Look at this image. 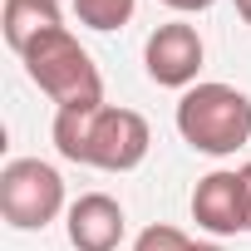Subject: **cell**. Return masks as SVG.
I'll use <instances>...</instances> for the list:
<instances>
[{"label":"cell","instance_id":"5b68a950","mask_svg":"<svg viewBox=\"0 0 251 251\" xmlns=\"http://www.w3.org/2000/svg\"><path fill=\"white\" fill-rule=\"evenodd\" d=\"M202 59H207V45L197 35V25L187 20H168L148 35L143 45V64H148V79L163 84V89H192L197 74H202Z\"/></svg>","mask_w":251,"mask_h":251},{"label":"cell","instance_id":"4fadbf2b","mask_svg":"<svg viewBox=\"0 0 251 251\" xmlns=\"http://www.w3.org/2000/svg\"><path fill=\"white\" fill-rule=\"evenodd\" d=\"M236 15H241V20L251 25V0H236Z\"/></svg>","mask_w":251,"mask_h":251},{"label":"cell","instance_id":"7c38bea8","mask_svg":"<svg viewBox=\"0 0 251 251\" xmlns=\"http://www.w3.org/2000/svg\"><path fill=\"white\" fill-rule=\"evenodd\" d=\"M168 10H177V15H202V10H212L217 0H163Z\"/></svg>","mask_w":251,"mask_h":251},{"label":"cell","instance_id":"277c9868","mask_svg":"<svg viewBox=\"0 0 251 251\" xmlns=\"http://www.w3.org/2000/svg\"><path fill=\"white\" fill-rule=\"evenodd\" d=\"M153 148V128L138 108H118V103H103L94 108L89 118V148H84V163L89 168H103V173H133Z\"/></svg>","mask_w":251,"mask_h":251},{"label":"cell","instance_id":"30bf717a","mask_svg":"<svg viewBox=\"0 0 251 251\" xmlns=\"http://www.w3.org/2000/svg\"><path fill=\"white\" fill-rule=\"evenodd\" d=\"M89 118L94 113H74V108H54V148H59V158H69V163H84V148H89Z\"/></svg>","mask_w":251,"mask_h":251},{"label":"cell","instance_id":"9a60e30c","mask_svg":"<svg viewBox=\"0 0 251 251\" xmlns=\"http://www.w3.org/2000/svg\"><path fill=\"white\" fill-rule=\"evenodd\" d=\"M241 177H246V197H251V163H246V168H241Z\"/></svg>","mask_w":251,"mask_h":251},{"label":"cell","instance_id":"8992f818","mask_svg":"<svg viewBox=\"0 0 251 251\" xmlns=\"http://www.w3.org/2000/svg\"><path fill=\"white\" fill-rule=\"evenodd\" d=\"M192 222L212 236H236L251 231V197H246V177L241 168H217L207 177H197L192 187Z\"/></svg>","mask_w":251,"mask_h":251},{"label":"cell","instance_id":"8fae6325","mask_svg":"<svg viewBox=\"0 0 251 251\" xmlns=\"http://www.w3.org/2000/svg\"><path fill=\"white\" fill-rule=\"evenodd\" d=\"M197 241L187 236V231H177V226H163V222H153V226H143L138 231V241H133V251H192Z\"/></svg>","mask_w":251,"mask_h":251},{"label":"cell","instance_id":"52a82bcc","mask_svg":"<svg viewBox=\"0 0 251 251\" xmlns=\"http://www.w3.org/2000/svg\"><path fill=\"white\" fill-rule=\"evenodd\" d=\"M123 231H128V217L108 192H84L64 212V236L74 251H118Z\"/></svg>","mask_w":251,"mask_h":251},{"label":"cell","instance_id":"9c48e42d","mask_svg":"<svg viewBox=\"0 0 251 251\" xmlns=\"http://www.w3.org/2000/svg\"><path fill=\"white\" fill-rule=\"evenodd\" d=\"M133 10H138V0H74L79 25H89V30H99V35L123 30V25L133 20Z\"/></svg>","mask_w":251,"mask_h":251},{"label":"cell","instance_id":"3957f363","mask_svg":"<svg viewBox=\"0 0 251 251\" xmlns=\"http://www.w3.org/2000/svg\"><path fill=\"white\" fill-rule=\"evenodd\" d=\"M59 212H69V202H64V177L54 163L15 158L0 168V217L15 231H45Z\"/></svg>","mask_w":251,"mask_h":251},{"label":"cell","instance_id":"7a4b0ae2","mask_svg":"<svg viewBox=\"0 0 251 251\" xmlns=\"http://www.w3.org/2000/svg\"><path fill=\"white\" fill-rule=\"evenodd\" d=\"M177 133L187 148L207 153V158H231L246 138H251V99L231 84H192L177 99Z\"/></svg>","mask_w":251,"mask_h":251},{"label":"cell","instance_id":"5bb4252c","mask_svg":"<svg viewBox=\"0 0 251 251\" xmlns=\"http://www.w3.org/2000/svg\"><path fill=\"white\" fill-rule=\"evenodd\" d=\"M192 251H222V246H217V241H197Z\"/></svg>","mask_w":251,"mask_h":251},{"label":"cell","instance_id":"6da1fadb","mask_svg":"<svg viewBox=\"0 0 251 251\" xmlns=\"http://www.w3.org/2000/svg\"><path fill=\"white\" fill-rule=\"evenodd\" d=\"M20 59H25L30 84H35L40 94H50L54 108H74V113L103 108V79H99V64L89 59V50H84L69 30L40 35Z\"/></svg>","mask_w":251,"mask_h":251},{"label":"cell","instance_id":"ba28073f","mask_svg":"<svg viewBox=\"0 0 251 251\" xmlns=\"http://www.w3.org/2000/svg\"><path fill=\"white\" fill-rule=\"evenodd\" d=\"M0 30H5V45H10L15 54H25L40 35L64 30V10H59V0H5V10H0Z\"/></svg>","mask_w":251,"mask_h":251}]
</instances>
